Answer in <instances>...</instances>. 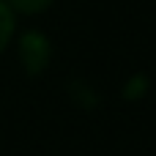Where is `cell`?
<instances>
[{
	"instance_id": "6da1fadb",
	"label": "cell",
	"mask_w": 156,
	"mask_h": 156,
	"mask_svg": "<svg viewBox=\"0 0 156 156\" xmlns=\"http://www.w3.org/2000/svg\"><path fill=\"white\" fill-rule=\"evenodd\" d=\"M11 11H8V5L5 3H0V49H3V44L8 41V36H11Z\"/></svg>"
},
{
	"instance_id": "7a4b0ae2",
	"label": "cell",
	"mask_w": 156,
	"mask_h": 156,
	"mask_svg": "<svg viewBox=\"0 0 156 156\" xmlns=\"http://www.w3.org/2000/svg\"><path fill=\"white\" fill-rule=\"evenodd\" d=\"M22 11H38V8H44L49 0H14Z\"/></svg>"
}]
</instances>
